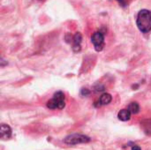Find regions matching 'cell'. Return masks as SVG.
<instances>
[{"label": "cell", "instance_id": "cell-1", "mask_svg": "<svg viewBox=\"0 0 151 150\" xmlns=\"http://www.w3.org/2000/svg\"><path fill=\"white\" fill-rule=\"evenodd\" d=\"M137 27L142 33H149L151 30V11L149 10H142L137 16Z\"/></svg>", "mask_w": 151, "mask_h": 150}, {"label": "cell", "instance_id": "cell-2", "mask_svg": "<svg viewBox=\"0 0 151 150\" xmlns=\"http://www.w3.org/2000/svg\"><path fill=\"white\" fill-rule=\"evenodd\" d=\"M90 141L89 137L82 135V134H71L68 135L65 139V142L68 145H76V144H80V143H87Z\"/></svg>", "mask_w": 151, "mask_h": 150}, {"label": "cell", "instance_id": "cell-3", "mask_svg": "<svg viewBox=\"0 0 151 150\" xmlns=\"http://www.w3.org/2000/svg\"><path fill=\"white\" fill-rule=\"evenodd\" d=\"M91 42H93L96 51L103 50L104 47V36L101 32H95L91 37Z\"/></svg>", "mask_w": 151, "mask_h": 150}, {"label": "cell", "instance_id": "cell-4", "mask_svg": "<svg viewBox=\"0 0 151 150\" xmlns=\"http://www.w3.org/2000/svg\"><path fill=\"white\" fill-rule=\"evenodd\" d=\"M53 101L55 102L56 105H57V108L58 109H64L65 106V96L64 95L63 92L59 91V92H57L54 96H53Z\"/></svg>", "mask_w": 151, "mask_h": 150}, {"label": "cell", "instance_id": "cell-5", "mask_svg": "<svg viewBox=\"0 0 151 150\" xmlns=\"http://www.w3.org/2000/svg\"><path fill=\"white\" fill-rule=\"evenodd\" d=\"M81 41H82V36L81 33H76L73 36V50L75 52H79L81 49Z\"/></svg>", "mask_w": 151, "mask_h": 150}, {"label": "cell", "instance_id": "cell-6", "mask_svg": "<svg viewBox=\"0 0 151 150\" xmlns=\"http://www.w3.org/2000/svg\"><path fill=\"white\" fill-rule=\"evenodd\" d=\"M1 139L2 140H8L12 136V129L11 127L6 125V124H2L1 125Z\"/></svg>", "mask_w": 151, "mask_h": 150}, {"label": "cell", "instance_id": "cell-7", "mask_svg": "<svg viewBox=\"0 0 151 150\" xmlns=\"http://www.w3.org/2000/svg\"><path fill=\"white\" fill-rule=\"evenodd\" d=\"M131 112H130V111L127 109V110H126V109H124V110H121L119 112V114H118V117H119V118L121 120V121H128L130 118H131Z\"/></svg>", "mask_w": 151, "mask_h": 150}, {"label": "cell", "instance_id": "cell-8", "mask_svg": "<svg viewBox=\"0 0 151 150\" xmlns=\"http://www.w3.org/2000/svg\"><path fill=\"white\" fill-rule=\"evenodd\" d=\"M111 100H112L111 95L108 93H104L101 95V97L99 99V103L101 105H107L111 102Z\"/></svg>", "mask_w": 151, "mask_h": 150}, {"label": "cell", "instance_id": "cell-9", "mask_svg": "<svg viewBox=\"0 0 151 150\" xmlns=\"http://www.w3.org/2000/svg\"><path fill=\"white\" fill-rule=\"evenodd\" d=\"M128 110L132 114H137L140 111V106L137 103H131L128 107Z\"/></svg>", "mask_w": 151, "mask_h": 150}, {"label": "cell", "instance_id": "cell-10", "mask_svg": "<svg viewBox=\"0 0 151 150\" xmlns=\"http://www.w3.org/2000/svg\"><path fill=\"white\" fill-rule=\"evenodd\" d=\"M81 95H89V91L88 90V89H86V88H84V89H82V91H81Z\"/></svg>", "mask_w": 151, "mask_h": 150}, {"label": "cell", "instance_id": "cell-11", "mask_svg": "<svg viewBox=\"0 0 151 150\" xmlns=\"http://www.w3.org/2000/svg\"><path fill=\"white\" fill-rule=\"evenodd\" d=\"M132 150H141V148L139 146H133L132 147Z\"/></svg>", "mask_w": 151, "mask_h": 150}]
</instances>
